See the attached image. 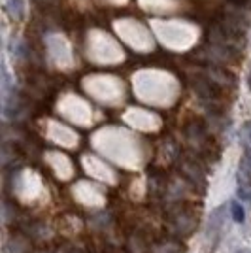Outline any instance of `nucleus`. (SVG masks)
Segmentation results:
<instances>
[{"mask_svg": "<svg viewBox=\"0 0 251 253\" xmlns=\"http://www.w3.org/2000/svg\"><path fill=\"white\" fill-rule=\"evenodd\" d=\"M238 195L242 199L251 197V151H246V155L240 161V172H238Z\"/></svg>", "mask_w": 251, "mask_h": 253, "instance_id": "obj_1", "label": "nucleus"}, {"mask_svg": "<svg viewBox=\"0 0 251 253\" xmlns=\"http://www.w3.org/2000/svg\"><path fill=\"white\" fill-rule=\"evenodd\" d=\"M168 221L172 223V227L178 232H185V234H189V231H193V227L197 225V219L187 210H174L170 213Z\"/></svg>", "mask_w": 251, "mask_h": 253, "instance_id": "obj_2", "label": "nucleus"}, {"mask_svg": "<svg viewBox=\"0 0 251 253\" xmlns=\"http://www.w3.org/2000/svg\"><path fill=\"white\" fill-rule=\"evenodd\" d=\"M225 211H227V206H219L211 211L208 221V234L209 236H215L217 232L223 229V223H225Z\"/></svg>", "mask_w": 251, "mask_h": 253, "instance_id": "obj_3", "label": "nucleus"}, {"mask_svg": "<svg viewBox=\"0 0 251 253\" xmlns=\"http://www.w3.org/2000/svg\"><path fill=\"white\" fill-rule=\"evenodd\" d=\"M230 213H232V219L236 223H244V219H246V211H244L240 202H230Z\"/></svg>", "mask_w": 251, "mask_h": 253, "instance_id": "obj_4", "label": "nucleus"}, {"mask_svg": "<svg viewBox=\"0 0 251 253\" xmlns=\"http://www.w3.org/2000/svg\"><path fill=\"white\" fill-rule=\"evenodd\" d=\"M242 130H244V136H246V140L251 144V121H246V123H244V126H242Z\"/></svg>", "mask_w": 251, "mask_h": 253, "instance_id": "obj_5", "label": "nucleus"}, {"mask_svg": "<svg viewBox=\"0 0 251 253\" xmlns=\"http://www.w3.org/2000/svg\"><path fill=\"white\" fill-rule=\"evenodd\" d=\"M236 253H251L250 250H248V248H242V250H238V252Z\"/></svg>", "mask_w": 251, "mask_h": 253, "instance_id": "obj_6", "label": "nucleus"}, {"mask_svg": "<svg viewBox=\"0 0 251 253\" xmlns=\"http://www.w3.org/2000/svg\"><path fill=\"white\" fill-rule=\"evenodd\" d=\"M248 80H250V87H251V72H250V78H248Z\"/></svg>", "mask_w": 251, "mask_h": 253, "instance_id": "obj_7", "label": "nucleus"}]
</instances>
